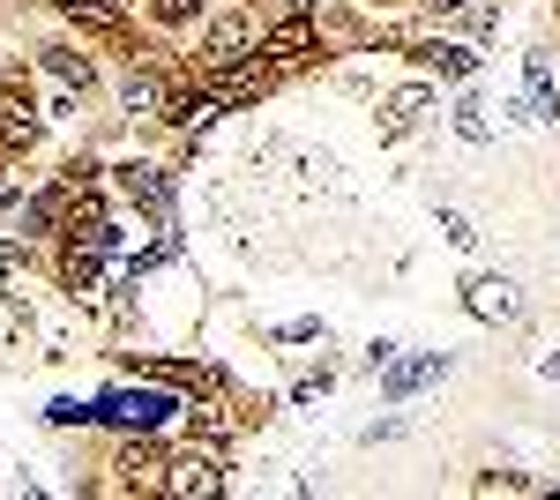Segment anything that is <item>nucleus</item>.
Wrapping results in <instances>:
<instances>
[{
	"mask_svg": "<svg viewBox=\"0 0 560 500\" xmlns=\"http://www.w3.org/2000/svg\"><path fill=\"white\" fill-rule=\"evenodd\" d=\"M464 306H471L478 322H516L523 314V299H516L509 277H471V284H464Z\"/></svg>",
	"mask_w": 560,
	"mask_h": 500,
	"instance_id": "1",
	"label": "nucleus"
},
{
	"mask_svg": "<svg viewBox=\"0 0 560 500\" xmlns=\"http://www.w3.org/2000/svg\"><path fill=\"white\" fill-rule=\"evenodd\" d=\"M247 45H255L247 15H217L210 38H202V60H210V68H240V60H247Z\"/></svg>",
	"mask_w": 560,
	"mask_h": 500,
	"instance_id": "2",
	"label": "nucleus"
},
{
	"mask_svg": "<svg viewBox=\"0 0 560 500\" xmlns=\"http://www.w3.org/2000/svg\"><path fill=\"white\" fill-rule=\"evenodd\" d=\"M165 411H173V396H158V388H150V396H113V404H97L90 418H105V426H142V433H150Z\"/></svg>",
	"mask_w": 560,
	"mask_h": 500,
	"instance_id": "3",
	"label": "nucleus"
},
{
	"mask_svg": "<svg viewBox=\"0 0 560 500\" xmlns=\"http://www.w3.org/2000/svg\"><path fill=\"white\" fill-rule=\"evenodd\" d=\"M165 486H173V493H217V486H224V463L195 449V456L165 463Z\"/></svg>",
	"mask_w": 560,
	"mask_h": 500,
	"instance_id": "4",
	"label": "nucleus"
},
{
	"mask_svg": "<svg viewBox=\"0 0 560 500\" xmlns=\"http://www.w3.org/2000/svg\"><path fill=\"white\" fill-rule=\"evenodd\" d=\"M120 187H128V202H142V209H173V187H165V172H150V165H128L120 172Z\"/></svg>",
	"mask_w": 560,
	"mask_h": 500,
	"instance_id": "5",
	"label": "nucleus"
},
{
	"mask_svg": "<svg viewBox=\"0 0 560 500\" xmlns=\"http://www.w3.org/2000/svg\"><path fill=\"white\" fill-rule=\"evenodd\" d=\"M261 53H269V60H300V53H314V23H306V15L277 23V31L261 38Z\"/></svg>",
	"mask_w": 560,
	"mask_h": 500,
	"instance_id": "6",
	"label": "nucleus"
},
{
	"mask_svg": "<svg viewBox=\"0 0 560 500\" xmlns=\"http://www.w3.org/2000/svg\"><path fill=\"white\" fill-rule=\"evenodd\" d=\"M427 381H441V351H427V359H404V367H396V359H388V396H411V388H427Z\"/></svg>",
	"mask_w": 560,
	"mask_h": 500,
	"instance_id": "7",
	"label": "nucleus"
},
{
	"mask_svg": "<svg viewBox=\"0 0 560 500\" xmlns=\"http://www.w3.org/2000/svg\"><path fill=\"white\" fill-rule=\"evenodd\" d=\"M523 68H530V120H560V90H553V68H546V53H530Z\"/></svg>",
	"mask_w": 560,
	"mask_h": 500,
	"instance_id": "8",
	"label": "nucleus"
},
{
	"mask_svg": "<svg viewBox=\"0 0 560 500\" xmlns=\"http://www.w3.org/2000/svg\"><path fill=\"white\" fill-rule=\"evenodd\" d=\"M31 135H38V120H31V105H23V97H8V90H0V150H23V142H31Z\"/></svg>",
	"mask_w": 560,
	"mask_h": 500,
	"instance_id": "9",
	"label": "nucleus"
},
{
	"mask_svg": "<svg viewBox=\"0 0 560 500\" xmlns=\"http://www.w3.org/2000/svg\"><path fill=\"white\" fill-rule=\"evenodd\" d=\"M202 97H217V105H240V97H261V75H255V68H217Z\"/></svg>",
	"mask_w": 560,
	"mask_h": 500,
	"instance_id": "10",
	"label": "nucleus"
},
{
	"mask_svg": "<svg viewBox=\"0 0 560 500\" xmlns=\"http://www.w3.org/2000/svg\"><path fill=\"white\" fill-rule=\"evenodd\" d=\"M120 470H128L135 486H165V456H158L150 441H128V449H120Z\"/></svg>",
	"mask_w": 560,
	"mask_h": 500,
	"instance_id": "11",
	"label": "nucleus"
},
{
	"mask_svg": "<svg viewBox=\"0 0 560 500\" xmlns=\"http://www.w3.org/2000/svg\"><path fill=\"white\" fill-rule=\"evenodd\" d=\"M419 60H427V68H441V75H456V83H464V75L478 68L471 45H419Z\"/></svg>",
	"mask_w": 560,
	"mask_h": 500,
	"instance_id": "12",
	"label": "nucleus"
},
{
	"mask_svg": "<svg viewBox=\"0 0 560 500\" xmlns=\"http://www.w3.org/2000/svg\"><path fill=\"white\" fill-rule=\"evenodd\" d=\"M165 105H173L165 83H158L150 68H135V75H128V113H165Z\"/></svg>",
	"mask_w": 560,
	"mask_h": 500,
	"instance_id": "13",
	"label": "nucleus"
},
{
	"mask_svg": "<svg viewBox=\"0 0 560 500\" xmlns=\"http://www.w3.org/2000/svg\"><path fill=\"white\" fill-rule=\"evenodd\" d=\"M456 135H464V142H493V120H486V97H464V105H456Z\"/></svg>",
	"mask_w": 560,
	"mask_h": 500,
	"instance_id": "14",
	"label": "nucleus"
},
{
	"mask_svg": "<svg viewBox=\"0 0 560 500\" xmlns=\"http://www.w3.org/2000/svg\"><path fill=\"white\" fill-rule=\"evenodd\" d=\"M433 97L427 90H396V105H388V135H404V127H419V113H427Z\"/></svg>",
	"mask_w": 560,
	"mask_h": 500,
	"instance_id": "15",
	"label": "nucleus"
},
{
	"mask_svg": "<svg viewBox=\"0 0 560 500\" xmlns=\"http://www.w3.org/2000/svg\"><path fill=\"white\" fill-rule=\"evenodd\" d=\"M52 8L83 15V23H97V31H113V23H120V0H52Z\"/></svg>",
	"mask_w": 560,
	"mask_h": 500,
	"instance_id": "16",
	"label": "nucleus"
},
{
	"mask_svg": "<svg viewBox=\"0 0 560 500\" xmlns=\"http://www.w3.org/2000/svg\"><path fill=\"white\" fill-rule=\"evenodd\" d=\"M45 68H52L60 83H83L90 90V60H83V53H45Z\"/></svg>",
	"mask_w": 560,
	"mask_h": 500,
	"instance_id": "17",
	"label": "nucleus"
},
{
	"mask_svg": "<svg viewBox=\"0 0 560 500\" xmlns=\"http://www.w3.org/2000/svg\"><path fill=\"white\" fill-rule=\"evenodd\" d=\"M90 277H97V247H75V254H68V284H75V292H83Z\"/></svg>",
	"mask_w": 560,
	"mask_h": 500,
	"instance_id": "18",
	"label": "nucleus"
},
{
	"mask_svg": "<svg viewBox=\"0 0 560 500\" xmlns=\"http://www.w3.org/2000/svg\"><path fill=\"white\" fill-rule=\"evenodd\" d=\"M441 232H448V247H464V254H471V247H478V232H471V217H456V209H448V217H441Z\"/></svg>",
	"mask_w": 560,
	"mask_h": 500,
	"instance_id": "19",
	"label": "nucleus"
},
{
	"mask_svg": "<svg viewBox=\"0 0 560 500\" xmlns=\"http://www.w3.org/2000/svg\"><path fill=\"white\" fill-rule=\"evenodd\" d=\"M150 8H158V23H187V15H195L202 0H150Z\"/></svg>",
	"mask_w": 560,
	"mask_h": 500,
	"instance_id": "20",
	"label": "nucleus"
},
{
	"mask_svg": "<svg viewBox=\"0 0 560 500\" xmlns=\"http://www.w3.org/2000/svg\"><path fill=\"white\" fill-rule=\"evenodd\" d=\"M433 8H441V15H448V8H471V0H433Z\"/></svg>",
	"mask_w": 560,
	"mask_h": 500,
	"instance_id": "21",
	"label": "nucleus"
},
{
	"mask_svg": "<svg viewBox=\"0 0 560 500\" xmlns=\"http://www.w3.org/2000/svg\"><path fill=\"white\" fill-rule=\"evenodd\" d=\"M284 8H300V15H306V8H314V0H284Z\"/></svg>",
	"mask_w": 560,
	"mask_h": 500,
	"instance_id": "22",
	"label": "nucleus"
},
{
	"mask_svg": "<svg viewBox=\"0 0 560 500\" xmlns=\"http://www.w3.org/2000/svg\"><path fill=\"white\" fill-rule=\"evenodd\" d=\"M382 8H388V0H382Z\"/></svg>",
	"mask_w": 560,
	"mask_h": 500,
	"instance_id": "23",
	"label": "nucleus"
}]
</instances>
